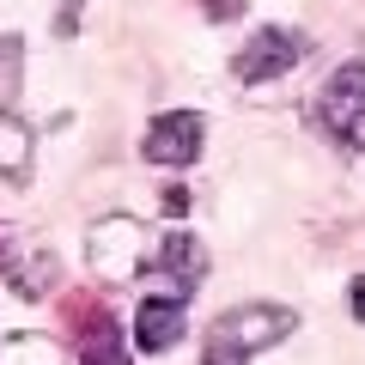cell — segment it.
Segmentation results:
<instances>
[{
    "instance_id": "obj_7",
    "label": "cell",
    "mask_w": 365,
    "mask_h": 365,
    "mask_svg": "<svg viewBox=\"0 0 365 365\" xmlns=\"http://www.w3.org/2000/svg\"><path fill=\"white\" fill-rule=\"evenodd\" d=\"M182 329H189V299L182 292H170V299L146 292L140 311H134V347L140 353H170L182 341Z\"/></svg>"
},
{
    "instance_id": "obj_1",
    "label": "cell",
    "mask_w": 365,
    "mask_h": 365,
    "mask_svg": "<svg viewBox=\"0 0 365 365\" xmlns=\"http://www.w3.org/2000/svg\"><path fill=\"white\" fill-rule=\"evenodd\" d=\"M317 122L341 153H365V61H341L317 91Z\"/></svg>"
},
{
    "instance_id": "obj_13",
    "label": "cell",
    "mask_w": 365,
    "mask_h": 365,
    "mask_svg": "<svg viewBox=\"0 0 365 365\" xmlns=\"http://www.w3.org/2000/svg\"><path fill=\"white\" fill-rule=\"evenodd\" d=\"M79 13H86V0H61V13H55V37H79Z\"/></svg>"
},
{
    "instance_id": "obj_3",
    "label": "cell",
    "mask_w": 365,
    "mask_h": 365,
    "mask_svg": "<svg viewBox=\"0 0 365 365\" xmlns=\"http://www.w3.org/2000/svg\"><path fill=\"white\" fill-rule=\"evenodd\" d=\"M292 329H299V311H287V304H232V311L207 329V341H220V347L256 359V353L280 347Z\"/></svg>"
},
{
    "instance_id": "obj_5",
    "label": "cell",
    "mask_w": 365,
    "mask_h": 365,
    "mask_svg": "<svg viewBox=\"0 0 365 365\" xmlns=\"http://www.w3.org/2000/svg\"><path fill=\"white\" fill-rule=\"evenodd\" d=\"M304 49H311V43H304L299 31L262 25L256 37H244V49L232 55V79H237V86H268V79L292 73V67L304 61Z\"/></svg>"
},
{
    "instance_id": "obj_9",
    "label": "cell",
    "mask_w": 365,
    "mask_h": 365,
    "mask_svg": "<svg viewBox=\"0 0 365 365\" xmlns=\"http://www.w3.org/2000/svg\"><path fill=\"white\" fill-rule=\"evenodd\" d=\"M0 177L6 182L31 177V128L13 116V110H0Z\"/></svg>"
},
{
    "instance_id": "obj_4",
    "label": "cell",
    "mask_w": 365,
    "mask_h": 365,
    "mask_svg": "<svg viewBox=\"0 0 365 365\" xmlns=\"http://www.w3.org/2000/svg\"><path fill=\"white\" fill-rule=\"evenodd\" d=\"M0 280L19 292V299H49L61 268H55V250H43L25 225H0Z\"/></svg>"
},
{
    "instance_id": "obj_12",
    "label": "cell",
    "mask_w": 365,
    "mask_h": 365,
    "mask_svg": "<svg viewBox=\"0 0 365 365\" xmlns=\"http://www.w3.org/2000/svg\"><path fill=\"white\" fill-rule=\"evenodd\" d=\"M0 365H61V353L43 335H13V341H0Z\"/></svg>"
},
{
    "instance_id": "obj_6",
    "label": "cell",
    "mask_w": 365,
    "mask_h": 365,
    "mask_svg": "<svg viewBox=\"0 0 365 365\" xmlns=\"http://www.w3.org/2000/svg\"><path fill=\"white\" fill-rule=\"evenodd\" d=\"M201 140H207V122H201L195 110H165V116L146 122L140 153H146V165L182 170V165H195V158H201Z\"/></svg>"
},
{
    "instance_id": "obj_11",
    "label": "cell",
    "mask_w": 365,
    "mask_h": 365,
    "mask_svg": "<svg viewBox=\"0 0 365 365\" xmlns=\"http://www.w3.org/2000/svg\"><path fill=\"white\" fill-rule=\"evenodd\" d=\"M19 79H25V37H0V110H13L19 98Z\"/></svg>"
},
{
    "instance_id": "obj_8",
    "label": "cell",
    "mask_w": 365,
    "mask_h": 365,
    "mask_svg": "<svg viewBox=\"0 0 365 365\" xmlns=\"http://www.w3.org/2000/svg\"><path fill=\"white\" fill-rule=\"evenodd\" d=\"M158 268H165V280H177V292L189 299V292L207 280V244H201L195 232H165V244H158Z\"/></svg>"
},
{
    "instance_id": "obj_10",
    "label": "cell",
    "mask_w": 365,
    "mask_h": 365,
    "mask_svg": "<svg viewBox=\"0 0 365 365\" xmlns=\"http://www.w3.org/2000/svg\"><path fill=\"white\" fill-rule=\"evenodd\" d=\"M79 365H128V347H122L116 317H104L98 329H86V335H79Z\"/></svg>"
},
{
    "instance_id": "obj_14",
    "label": "cell",
    "mask_w": 365,
    "mask_h": 365,
    "mask_svg": "<svg viewBox=\"0 0 365 365\" xmlns=\"http://www.w3.org/2000/svg\"><path fill=\"white\" fill-rule=\"evenodd\" d=\"M201 365H250V359L232 353V347H220V341H207V347H201Z\"/></svg>"
},
{
    "instance_id": "obj_15",
    "label": "cell",
    "mask_w": 365,
    "mask_h": 365,
    "mask_svg": "<svg viewBox=\"0 0 365 365\" xmlns=\"http://www.w3.org/2000/svg\"><path fill=\"white\" fill-rule=\"evenodd\" d=\"M353 317L365 323V280H353Z\"/></svg>"
},
{
    "instance_id": "obj_2",
    "label": "cell",
    "mask_w": 365,
    "mask_h": 365,
    "mask_svg": "<svg viewBox=\"0 0 365 365\" xmlns=\"http://www.w3.org/2000/svg\"><path fill=\"white\" fill-rule=\"evenodd\" d=\"M146 256H153V250H146V225L128 220V213H110V220H98V225H91V237H86V262H91V274H98L104 287L140 280Z\"/></svg>"
}]
</instances>
